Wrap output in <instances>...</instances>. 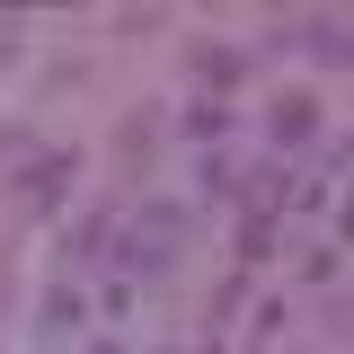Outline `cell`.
Wrapping results in <instances>:
<instances>
[{
	"label": "cell",
	"instance_id": "obj_1",
	"mask_svg": "<svg viewBox=\"0 0 354 354\" xmlns=\"http://www.w3.org/2000/svg\"><path fill=\"white\" fill-rule=\"evenodd\" d=\"M274 133L301 142V133H310V97H283V106H274Z\"/></svg>",
	"mask_w": 354,
	"mask_h": 354
}]
</instances>
